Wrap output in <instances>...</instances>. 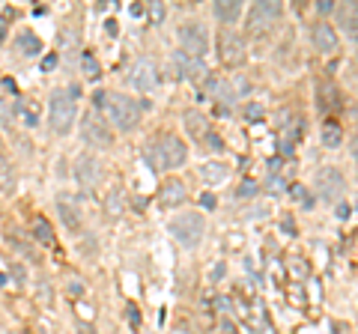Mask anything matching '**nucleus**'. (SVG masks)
<instances>
[{
    "instance_id": "nucleus-1",
    "label": "nucleus",
    "mask_w": 358,
    "mask_h": 334,
    "mask_svg": "<svg viewBox=\"0 0 358 334\" xmlns=\"http://www.w3.org/2000/svg\"><path fill=\"white\" fill-rule=\"evenodd\" d=\"M144 158L153 170H176L188 161V147H185L182 137L173 135V131H162V135H155L146 144Z\"/></svg>"
},
{
    "instance_id": "nucleus-2",
    "label": "nucleus",
    "mask_w": 358,
    "mask_h": 334,
    "mask_svg": "<svg viewBox=\"0 0 358 334\" xmlns=\"http://www.w3.org/2000/svg\"><path fill=\"white\" fill-rule=\"evenodd\" d=\"M78 123V87L54 90L48 99V126L54 135H69Z\"/></svg>"
},
{
    "instance_id": "nucleus-3",
    "label": "nucleus",
    "mask_w": 358,
    "mask_h": 334,
    "mask_svg": "<svg viewBox=\"0 0 358 334\" xmlns=\"http://www.w3.org/2000/svg\"><path fill=\"white\" fill-rule=\"evenodd\" d=\"M105 108H108V119L114 123L117 131H135L141 126V105H137V99L126 93H108Z\"/></svg>"
},
{
    "instance_id": "nucleus-4",
    "label": "nucleus",
    "mask_w": 358,
    "mask_h": 334,
    "mask_svg": "<svg viewBox=\"0 0 358 334\" xmlns=\"http://www.w3.org/2000/svg\"><path fill=\"white\" fill-rule=\"evenodd\" d=\"M167 230H171V236H173L185 251H191V248H197V245L203 242L206 218L201 215V212L188 209V212H179L176 218H171V224H167Z\"/></svg>"
},
{
    "instance_id": "nucleus-5",
    "label": "nucleus",
    "mask_w": 358,
    "mask_h": 334,
    "mask_svg": "<svg viewBox=\"0 0 358 334\" xmlns=\"http://www.w3.org/2000/svg\"><path fill=\"white\" fill-rule=\"evenodd\" d=\"M281 15H284V3H278V0H260V3H251V9L245 12V27H248V33L263 36L281 22Z\"/></svg>"
},
{
    "instance_id": "nucleus-6",
    "label": "nucleus",
    "mask_w": 358,
    "mask_h": 334,
    "mask_svg": "<svg viewBox=\"0 0 358 334\" xmlns=\"http://www.w3.org/2000/svg\"><path fill=\"white\" fill-rule=\"evenodd\" d=\"M176 39H179L182 54L194 57V60H203L209 51V30L203 27V22H194V18H188V22L176 27Z\"/></svg>"
},
{
    "instance_id": "nucleus-7",
    "label": "nucleus",
    "mask_w": 358,
    "mask_h": 334,
    "mask_svg": "<svg viewBox=\"0 0 358 334\" xmlns=\"http://www.w3.org/2000/svg\"><path fill=\"white\" fill-rule=\"evenodd\" d=\"M81 140L93 149H111L114 147V128L99 110H87L84 119H81Z\"/></svg>"
},
{
    "instance_id": "nucleus-8",
    "label": "nucleus",
    "mask_w": 358,
    "mask_h": 334,
    "mask_svg": "<svg viewBox=\"0 0 358 334\" xmlns=\"http://www.w3.org/2000/svg\"><path fill=\"white\" fill-rule=\"evenodd\" d=\"M314 188H316V197H320L323 203L334 206V203H341L343 194H346V179H343V174H341L337 167L325 165V167L316 170V176H314Z\"/></svg>"
},
{
    "instance_id": "nucleus-9",
    "label": "nucleus",
    "mask_w": 358,
    "mask_h": 334,
    "mask_svg": "<svg viewBox=\"0 0 358 334\" xmlns=\"http://www.w3.org/2000/svg\"><path fill=\"white\" fill-rule=\"evenodd\" d=\"M126 81L137 90V93H155V90L162 87V69H158V63L153 57H137L132 63V69H128Z\"/></svg>"
},
{
    "instance_id": "nucleus-10",
    "label": "nucleus",
    "mask_w": 358,
    "mask_h": 334,
    "mask_svg": "<svg viewBox=\"0 0 358 334\" xmlns=\"http://www.w3.org/2000/svg\"><path fill=\"white\" fill-rule=\"evenodd\" d=\"M248 57V48H245V36L236 33L233 27H224L218 33V60L227 66V69H236L242 66Z\"/></svg>"
},
{
    "instance_id": "nucleus-11",
    "label": "nucleus",
    "mask_w": 358,
    "mask_h": 334,
    "mask_svg": "<svg viewBox=\"0 0 358 334\" xmlns=\"http://www.w3.org/2000/svg\"><path fill=\"white\" fill-rule=\"evenodd\" d=\"M72 174H75L78 185H81L84 191H93V188L102 185V179H105V165H102V158H99V156L81 153V156L75 158Z\"/></svg>"
},
{
    "instance_id": "nucleus-12",
    "label": "nucleus",
    "mask_w": 358,
    "mask_h": 334,
    "mask_svg": "<svg viewBox=\"0 0 358 334\" xmlns=\"http://www.w3.org/2000/svg\"><path fill=\"white\" fill-rule=\"evenodd\" d=\"M311 42L320 54H334L337 48H341V36H337V30L328 22H316L311 27Z\"/></svg>"
},
{
    "instance_id": "nucleus-13",
    "label": "nucleus",
    "mask_w": 358,
    "mask_h": 334,
    "mask_svg": "<svg viewBox=\"0 0 358 334\" xmlns=\"http://www.w3.org/2000/svg\"><path fill=\"white\" fill-rule=\"evenodd\" d=\"M182 123H185V131L191 135L197 144H206V137L212 135V126H209V119L203 110H197V108H188L185 114H182Z\"/></svg>"
},
{
    "instance_id": "nucleus-14",
    "label": "nucleus",
    "mask_w": 358,
    "mask_h": 334,
    "mask_svg": "<svg viewBox=\"0 0 358 334\" xmlns=\"http://www.w3.org/2000/svg\"><path fill=\"white\" fill-rule=\"evenodd\" d=\"M188 200V191L179 179H164L162 188H158V203L164 209H179Z\"/></svg>"
},
{
    "instance_id": "nucleus-15",
    "label": "nucleus",
    "mask_w": 358,
    "mask_h": 334,
    "mask_svg": "<svg viewBox=\"0 0 358 334\" xmlns=\"http://www.w3.org/2000/svg\"><path fill=\"white\" fill-rule=\"evenodd\" d=\"M57 215H60V221H63V227L72 230V233H78V230H81V224H84V221H81V206H78L69 194L57 197Z\"/></svg>"
},
{
    "instance_id": "nucleus-16",
    "label": "nucleus",
    "mask_w": 358,
    "mask_h": 334,
    "mask_svg": "<svg viewBox=\"0 0 358 334\" xmlns=\"http://www.w3.org/2000/svg\"><path fill=\"white\" fill-rule=\"evenodd\" d=\"M206 93L215 99L218 105H236V99H239V93H236V87H233V81L230 78H209V84H206Z\"/></svg>"
},
{
    "instance_id": "nucleus-17",
    "label": "nucleus",
    "mask_w": 358,
    "mask_h": 334,
    "mask_svg": "<svg viewBox=\"0 0 358 334\" xmlns=\"http://www.w3.org/2000/svg\"><path fill=\"white\" fill-rule=\"evenodd\" d=\"M173 69H176V78H185V81H197L206 75V63L203 60H194L182 51L173 54Z\"/></svg>"
},
{
    "instance_id": "nucleus-18",
    "label": "nucleus",
    "mask_w": 358,
    "mask_h": 334,
    "mask_svg": "<svg viewBox=\"0 0 358 334\" xmlns=\"http://www.w3.org/2000/svg\"><path fill=\"white\" fill-rule=\"evenodd\" d=\"M212 12H215V18H218V22H221L224 27H230V24H236L239 18H242L245 6H242V0H215V3H212Z\"/></svg>"
},
{
    "instance_id": "nucleus-19",
    "label": "nucleus",
    "mask_w": 358,
    "mask_h": 334,
    "mask_svg": "<svg viewBox=\"0 0 358 334\" xmlns=\"http://www.w3.org/2000/svg\"><path fill=\"white\" fill-rule=\"evenodd\" d=\"M334 15H337V24L346 30V36L358 42V3H341L334 6Z\"/></svg>"
},
{
    "instance_id": "nucleus-20",
    "label": "nucleus",
    "mask_w": 358,
    "mask_h": 334,
    "mask_svg": "<svg viewBox=\"0 0 358 334\" xmlns=\"http://www.w3.org/2000/svg\"><path fill=\"white\" fill-rule=\"evenodd\" d=\"M197 174H201L203 185H221V182L230 179V167H227L224 161H203Z\"/></svg>"
},
{
    "instance_id": "nucleus-21",
    "label": "nucleus",
    "mask_w": 358,
    "mask_h": 334,
    "mask_svg": "<svg viewBox=\"0 0 358 334\" xmlns=\"http://www.w3.org/2000/svg\"><path fill=\"white\" fill-rule=\"evenodd\" d=\"M123 212H126V191L119 185H114L105 197V215L111 221H117V218H123Z\"/></svg>"
},
{
    "instance_id": "nucleus-22",
    "label": "nucleus",
    "mask_w": 358,
    "mask_h": 334,
    "mask_svg": "<svg viewBox=\"0 0 358 334\" xmlns=\"http://www.w3.org/2000/svg\"><path fill=\"white\" fill-rule=\"evenodd\" d=\"M320 140L325 149H341L343 147V128L334 123V119H325L320 128Z\"/></svg>"
},
{
    "instance_id": "nucleus-23",
    "label": "nucleus",
    "mask_w": 358,
    "mask_h": 334,
    "mask_svg": "<svg viewBox=\"0 0 358 334\" xmlns=\"http://www.w3.org/2000/svg\"><path fill=\"white\" fill-rule=\"evenodd\" d=\"M15 48L24 57H39V54H42V42H39V36L30 33V30H22V33L15 36Z\"/></svg>"
},
{
    "instance_id": "nucleus-24",
    "label": "nucleus",
    "mask_w": 358,
    "mask_h": 334,
    "mask_svg": "<svg viewBox=\"0 0 358 334\" xmlns=\"http://www.w3.org/2000/svg\"><path fill=\"white\" fill-rule=\"evenodd\" d=\"M33 239L45 248L54 245V230H51V224H48V218H42V215L33 218Z\"/></svg>"
},
{
    "instance_id": "nucleus-25",
    "label": "nucleus",
    "mask_w": 358,
    "mask_h": 334,
    "mask_svg": "<svg viewBox=\"0 0 358 334\" xmlns=\"http://www.w3.org/2000/svg\"><path fill=\"white\" fill-rule=\"evenodd\" d=\"M15 117L22 119V126H27V128H36L39 126V108L33 102H18L15 105Z\"/></svg>"
},
{
    "instance_id": "nucleus-26",
    "label": "nucleus",
    "mask_w": 358,
    "mask_h": 334,
    "mask_svg": "<svg viewBox=\"0 0 358 334\" xmlns=\"http://www.w3.org/2000/svg\"><path fill=\"white\" fill-rule=\"evenodd\" d=\"M72 51H84V48H81V42H78V33L69 27V30L60 33V51H57V57L60 54H72Z\"/></svg>"
},
{
    "instance_id": "nucleus-27",
    "label": "nucleus",
    "mask_w": 358,
    "mask_h": 334,
    "mask_svg": "<svg viewBox=\"0 0 358 334\" xmlns=\"http://www.w3.org/2000/svg\"><path fill=\"white\" fill-rule=\"evenodd\" d=\"M12 188H15V170H12V165H9L3 156H0V191L9 194Z\"/></svg>"
},
{
    "instance_id": "nucleus-28",
    "label": "nucleus",
    "mask_w": 358,
    "mask_h": 334,
    "mask_svg": "<svg viewBox=\"0 0 358 334\" xmlns=\"http://www.w3.org/2000/svg\"><path fill=\"white\" fill-rule=\"evenodd\" d=\"M81 69H84V78H90V81H99V75H102L99 60L90 54V51H81Z\"/></svg>"
},
{
    "instance_id": "nucleus-29",
    "label": "nucleus",
    "mask_w": 358,
    "mask_h": 334,
    "mask_svg": "<svg viewBox=\"0 0 358 334\" xmlns=\"http://www.w3.org/2000/svg\"><path fill=\"white\" fill-rule=\"evenodd\" d=\"M12 117H15V110H12V99L0 96V126H12Z\"/></svg>"
},
{
    "instance_id": "nucleus-30",
    "label": "nucleus",
    "mask_w": 358,
    "mask_h": 334,
    "mask_svg": "<svg viewBox=\"0 0 358 334\" xmlns=\"http://www.w3.org/2000/svg\"><path fill=\"white\" fill-rule=\"evenodd\" d=\"M149 15H153V22H162V18H164V6L153 3V6H149Z\"/></svg>"
},
{
    "instance_id": "nucleus-31",
    "label": "nucleus",
    "mask_w": 358,
    "mask_h": 334,
    "mask_svg": "<svg viewBox=\"0 0 358 334\" xmlns=\"http://www.w3.org/2000/svg\"><path fill=\"white\" fill-rule=\"evenodd\" d=\"M57 60H60L57 54H48V57L42 60V69H45V72H48V69H54V66H57Z\"/></svg>"
},
{
    "instance_id": "nucleus-32",
    "label": "nucleus",
    "mask_w": 358,
    "mask_h": 334,
    "mask_svg": "<svg viewBox=\"0 0 358 334\" xmlns=\"http://www.w3.org/2000/svg\"><path fill=\"white\" fill-rule=\"evenodd\" d=\"M81 292H84V287H81V283H78V281H72V283H69V296H81Z\"/></svg>"
},
{
    "instance_id": "nucleus-33",
    "label": "nucleus",
    "mask_w": 358,
    "mask_h": 334,
    "mask_svg": "<svg viewBox=\"0 0 358 334\" xmlns=\"http://www.w3.org/2000/svg\"><path fill=\"white\" fill-rule=\"evenodd\" d=\"M350 153H352V158L358 161V131H355V135L350 137Z\"/></svg>"
},
{
    "instance_id": "nucleus-34",
    "label": "nucleus",
    "mask_w": 358,
    "mask_h": 334,
    "mask_svg": "<svg viewBox=\"0 0 358 334\" xmlns=\"http://www.w3.org/2000/svg\"><path fill=\"white\" fill-rule=\"evenodd\" d=\"M316 12H334V3H328V0H323V3H316Z\"/></svg>"
},
{
    "instance_id": "nucleus-35",
    "label": "nucleus",
    "mask_w": 358,
    "mask_h": 334,
    "mask_svg": "<svg viewBox=\"0 0 358 334\" xmlns=\"http://www.w3.org/2000/svg\"><path fill=\"white\" fill-rule=\"evenodd\" d=\"M245 114H248V119H251V117H260V114H263V110H260V108H257V105H254V108H251V105H248V110H245Z\"/></svg>"
}]
</instances>
